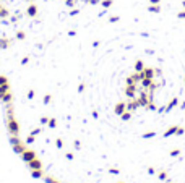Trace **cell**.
I'll list each match as a JSON object with an SVG mask.
<instances>
[{
    "instance_id": "2",
    "label": "cell",
    "mask_w": 185,
    "mask_h": 183,
    "mask_svg": "<svg viewBox=\"0 0 185 183\" xmlns=\"http://www.w3.org/2000/svg\"><path fill=\"white\" fill-rule=\"evenodd\" d=\"M177 105H179V99H177V97H172V99L169 101V104L166 105V114H169V112L174 107H177Z\"/></svg>"
},
{
    "instance_id": "3",
    "label": "cell",
    "mask_w": 185,
    "mask_h": 183,
    "mask_svg": "<svg viewBox=\"0 0 185 183\" xmlns=\"http://www.w3.org/2000/svg\"><path fill=\"white\" fill-rule=\"evenodd\" d=\"M177 128H179V125H172V126H169L167 131L164 133V138H169V136H172L177 133Z\"/></svg>"
},
{
    "instance_id": "4",
    "label": "cell",
    "mask_w": 185,
    "mask_h": 183,
    "mask_svg": "<svg viewBox=\"0 0 185 183\" xmlns=\"http://www.w3.org/2000/svg\"><path fill=\"white\" fill-rule=\"evenodd\" d=\"M143 68H145V63L141 62V60H137V63H135V72H143Z\"/></svg>"
},
{
    "instance_id": "8",
    "label": "cell",
    "mask_w": 185,
    "mask_h": 183,
    "mask_svg": "<svg viewBox=\"0 0 185 183\" xmlns=\"http://www.w3.org/2000/svg\"><path fill=\"white\" fill-rule=\"evenodd\" d=\"M169 154H170L172 157H179V156H180V151H179V149H172Z\"/></svg>"
},
{
    "instance_id": "17",
    "label": "cell",
    "mask_w": 185,
    "mask_h": 183,
    "mask_svg": "<svg viewBox=\"0 0 185 183\" xmlns=\"http://www.w3.org/2000/svg\"><path fill=\"white\" fill-rule=\"evenodd\" d=\"M183 83H185V78H183Z\"/></svg>"
},
{
    "instance_id": "1",
    "label": "cell",
    "mask_w": 185,
    "mask_h": 183,
    "mask_svg": "<svg viewBox=\"0 0 185 183\" xmlns=\"http://www.w3.org/2000/svg\"><path fill=\"white\" fill-rule=\"evenodd\" d=\"M140 73H141V78H149V80H154V76H156L154 68H148V67H145V68H143V72H140Z\"/></svg>"
},
{
    "instance_id": "18",
    "label": "cell",
    "mask_w": 185,
    "mask_h": 183,
    "mask_svg": "<svg viewBox=\"0 0 185 183\" xmlns=\"http://www.w3.org/2000/svg\"><path fill=\"white\" fill-rule=\"evenodd\" d=\"M119 183H122V181H119Z\"/></svg>"
},
{
    "instance_id": "7",
    "label": "cell",
    "mask_w": 185,
    "mask_h": 183,
    "mask_svg": "<svg viewBox=\"0 0 185 183\" xmlns=\"http://www.w3.org/2000/svg\"><path fill=\"white\" fill-rule=\"evenodd\" d=\"M158 177H159V180H169V178H167V172H164V170H162V172H159V175H158Z\"/></svg>"
},
{
    "instance_id": "5",
    "label": "cell",
    "mask_w": 185,
    "mask_h": 183,
    "mask_svg": "<svg viewBox=\"0 0 185 183\" xmlns=\"http://www.w3.org/2000/svg\"><path fill=\"white\" fill-rule=\"evenodd\" d=\"M151 13H159L161 11V5H149V8H148Z\"/></svg>"
},
{
    "instance_id": "16",
    "label": "cell",
    "mask_w": 185,
    "mask_h": 183,
    "mask_svg": "<svg viewBox=\"0 0 185 183\" xmlns=\"http://www.w3.org/2000/svg\"><path fill=\"white\" fill-rule=\"evenodd\" d=\"M182 5H183V8H185V0H183V2H182Z\"/></svg>"
},
{
    "instance_id": "11",
    "label": "cell",
    "mask_w": 185,
    "mask_h": 183,
    "mask_svg": "<svg viewBox=\"0 0 185 183\" xmlns=\"http://www.w3.org/2000/svg\"><path fill=\"white\" fill-rule=\"evenodd\" d=\"M177 18H179V20H185V10H182V11L177 13Z\"/></svg>"
},
{
    "instance_id": "12",
    "label": "cell",
    "mask_w": 185,
    "mask_h": 183,
    "mask_svg": "<svg viewBox=\"0 0 185 183\" xmlns=\"http://www.w3.org/2000/svg\"><path fill=\"white\" fill-rule=\"evenodd\" d=\"M183 133H185V130L182 128V126H179V128H177V133H175V135H177V136H182Z\"/></svg>"
},
{
    "instance_id": "14",
    "label": "cell",
    "mask_w": 185,
    "mask_h": 183,
    "mask_svg": "<svg viewBox=\"0 0 185 183\" xmlns=\"http://www.w3.org/2000/svg\"><path fill=\"white\" fill-rule=\"evenodd\" d=\"M148 173H149V175H153V173H154V168H153V167H149V168H148Z\"/></svg>"
},
{
    "instance_id": "15",
    "label": "cell",
    "mask_w": 185,
    "mask_h": 183,
    "mask_svg": "<svg viewBox=\"0 0 185 183\" xmlns=\"http://www.w3.org/2000/svg\"><path fill=\"white\" fill-rule=\"evenodd\" d=\"M180 109H185V102H182V104H180Z\"/></svg>"
},
{
    "instance_id": "13",
    "label": "cell",
    "mask_w": 185,
    "mask_h": 183,
    "mask_svg": "<svg viewBox=\"0 0 185 183\" xmlns=\"http://www.w3.org/2000/svg\"><path fill=\"white\" fill-rule=\"evenodd\" d=\"M151 5H161V0H149Z\"/></svg>"
},
{
    "instance_id": "10",
    "label": "cell",
    "mask_w": 185,
    "mask_h": 183,
    "mask_svg": "<svg viewBox=\"0 0 185 183\" xmlns=\"http://www.w3.org/2000/svg\"><path fill=\"white\" fill-rule=\"evenodd\" d=\"M154 136H156V133H154V131H151V133H145V135H143L145 139H148V138H154Z\"/></svg>"
},
{
    "instance_id": "9",
    "label": "cell",
    "mask_w": 185,
    "mask_h": 183,
    "mask_svg": "<svg viewBox=\"0 0 185 183\" xmlns=\"http://www.w3.org/2000/svg\"><path fill=\"white\" fill-rule=\"evenodd\" d=\"M146 109H148V110H158V107H156V104H154V102H149Z\"/></svg>"
},
{
    "instance_id": "6",
    "label": "cell",
    "mask_w": 185,
    "mask_h": 183,
    "mask_svg": "<svg viewBox=\"0 0 185 183\" xmlns=\"http://www.w3.org/2000/svg\"><path fill=\"white\" fill-rule=\"evenodd\" d=\"M130 118H132V112L127 110V112H124V114H122V120H124V122H129Z\"/></svg>"
}]
</instances>
